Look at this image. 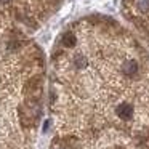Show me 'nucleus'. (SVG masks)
<instances>
[{"label": "nucleus", "instance_id": "20e7f679", "mask_svg": "<svg viewBox=\"0 0 149 149\" xmlns=\"http://www.w3.org/2000/svg\"><path fill=\"white\" fill-rule=\"evenodd\" d=\"M138 7L141 11H148L149 10V0H138Z\"/></svg>", "mask_w": 149, "mask_h": 149}, {"label": "nucleus", "instance_id": "f03ea898", "mask_svg": "<svg viewBox=\"0 0 149 149\" xmlns=\"http://www.w3.org/2000/svg\"><path fill=\"white\" fill-rule=\"evenodd\" d=\"M136 71H138V64H136L135 61H128L123 64V72H125L127 75H133L136 74Z\"/></svg>", "mask_w": 149, "mask_h": 149}, {"label": "nucleus", "instance_id": "39448f33", "mask_svg": "<svg viewBox=\"0 0 149 149\" xmlns=\"http://www.w3.org/2000/svg\"><path fill=\"white\" fill-rule=\"evenodd\" d=\"M75 66H77V68H84V66H85V59L82 58V56H79V58L75 59Z\"/></svg>", "mask_w": 149, "mask_h": 149}, {"label": "nucleus", "instance_id": "423d86ee", "mask_svg": "<svg viewBox=\"0 0 149 149\" xmlns=\"http://www.w3.org/2000/svg\"><path fill=\"white\" fill-rule=\"evenodd\" d=\"M0 2H3V3H8V2H10V0H0Z\"/></svg>", "mask_w": 149, "mask_h": 149}, {"label": "nucleus", "instance_id": "f257e3e1", "mask_svg": "<svg viewBox=\"0 0 149 149\" xmlns=\"http://www.w3.org/2000/svg\"><path fill=\"white\" fill-rule=\"evenodd\" d=\"M116 112H117V116H119L120 119L128 120L130 117H132V114H133V109H132V106H130V104L123 103V104H119V106H117Z\"/></svg>", "mask_w": 149, "mask_h": 149}, {"label": "nucleus", "instance_id": "7ed1b4c3", "mask_svg": "<svg viewBox=\"0 0 149 149\" xmlns=\"http://www.w3.org/2000/svg\"><path fill=\"white\" fill-rule=\"evenodd\" d=\"M63 43H64V47H68V48H72V47L75 45L74 34H66V36L63 37Z\"/></svg>", "mask_w": 149, "mask_h": 149}]
</instances>
